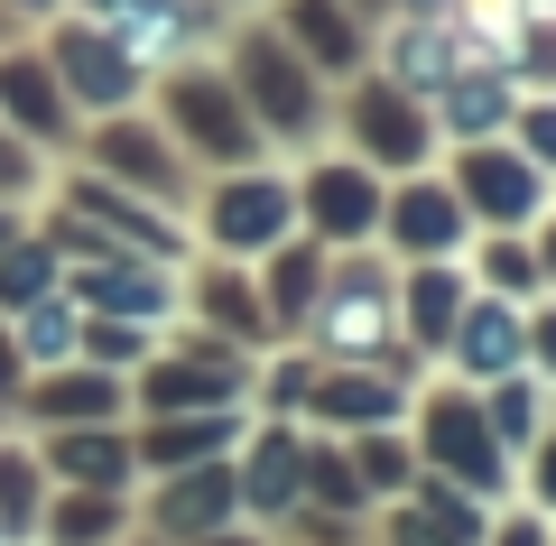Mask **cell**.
<instances>
[{
  "instance_id": "21",
  "label": "cell",
  "mask_w": 556,
  "mask_h": 546,
  "mask_svg": "<svg viewBox=\"0 0 556 546\" xmlns=\"http://www.w3.org/2000/svg\"><path fill=\"white\" fill-rule=\"evenodd\" d=\"M112 380H102V371H75V380H56V390H38V408L47 417H84V427H93V417H112Z\"/></svg>"
},
{
  "instance_id": "42",
  "label": "cell",
  "mask_w": 556,
  "mask_h": 546,
  "mask_svg": "<svg viewBox=\"0 0 556 546\" xmlns=\"http://www.w3.org/2000/svg\"><path fill=\"white\" fill-rule=\"evenodd\" d=\"M28 10H47V0H28Z\"/></svg>"
},
{
  "instance_id": "39",
  "label": "cell",
  "mask_w": 556,
  "mask_h": 546,
  "mask_svg": "<svg viewBox=\"0 0 556 546\" xmlns=\"http://www.w3.org/2000/svg\"><path fill=\"white\" fill-rule=\"evenodd\" d=\"M10 380H20V343H10V333H0V390H10Z\"/></svg>"
},
{
  "instance_id": "37",
  "label": "cell",
  "mask_w": 556,
  "mask_h": 546,
  "mask_svg": "<svg viewBox=\"0 0 556 546\" xmlns=\"http://www.w3.org/2000/svg\"><path fill=\"white\" fill-rule=\"evenodd\" d=\"M529 491H538V500L556 509V435H547V454H538V482H529Z\"/></svg>"
},
{
  "instance_id": "8",
  "label": "cell",
  "mask_w": 556,
  "mask_h": 546,
  "mask_svg": "<svg viewBox=\"0 0 556 546\" xmlns=\"http://www.w3.org/2000/svg\"><path fill=\"white\" fill-rule=\"evenodd\" d=\"M306 214H316V232L353 241V232L380 223V186L362 167H316V176H306Z\"/></svg>"
},
{
  "instance_id": "1",
  "label": "cell",
  "mask_w": 556,
  "mask_h": 546,
  "mask_svg": "<svg viewBox=\"0 0 556 546\" xmlns=\"http://www.w3.org/2000/svg\"><path fill=\"white\" fill-rule=\"evenodd\" d=\"M427 454H437L445 472H464V491H501L510 482L501 435H492V417H482L473 398H437V408H427Z\"/></svg>"
},
{
  "instance_id": "23",
  "label": "cell",
  "mask_w": 556,
  "mask_h": 546,
  "mask_svg": "<svg viewBox=\"0 0 556 546\" xmlns=\"http://www.w3.org/2000/svg\"><path fill=\"white\" fill-rule=\"evenodd\" d=\"M102 157H112L130 186H167V176H177V167H167V149H149L139 130H102Z\"/></svg>"
},
{
  "instance_id": "9",
  "label": "cell",
  "mask_w": 556,
  "mask_h": 546,
  "mask_svg": "<svg viewBox=\"0 0 556 546\" xmlns=\"http://www.w3.org/2000/svg\"><path fill=\"white\" fill-rule=\"evenodd\" d=\"M232 500H241L232 464H204V472H186V482L159 491V528H167V537H195V528H214Z\"/></svg>"
},
{
  "instance_id": "18",
  "label": "cell",
  "mask_w": 556,
  "mask_h": 546,
  "mask_svg": "<svg viewBox=\"0 0 556 546\" xmlns=\"http://www.w3.org/2000/svg\"><path fill=\"white\" fill-rule=\"evenodd\" d=\"M288 28H298V47H316L325 65H353V56H362V38L343 28L334 0H298V10H288Z\"/></svg>"
},
{
  "instance_id": "6",
  "label": "cell",
  "mask_w": 556,
  "mask_h": 546,
  "mask_svg": "<svg viewBox=\"0 0 556 546\" xmlns=\"http://www.w3.org/2000/svg\"><path fill=\"white\" fill-rule=\"evenodd\" d=\"M464 195H473L492 223H529L538 214V167L510 157V149H482V157H464Z\"/></svg>"
},
{
  "instance_id": "30",
  "label": "cell",
  "mask_w": 556,
  "mask_h": 546,
  "mask_svg": "<svg viewBox=\"0 0 556 546\" xmlns=\"http://www.w3.org/2000/svg\"><path fill=\"white\" fill-rule=\"evenodd\" d=\"M501 112H510V93H501V84H455V130H492Z\"/></svg>"
},
{
  "instance_id": "19",
  "label": "cell",
  "mask_w": 556,
  "mask_h": 546,
  "mask_svg": "<svg viewBox=\"0 0 556 546\" xmlns=\"http://www.w3.org/2000/svg\"><path fill=\"white\" fill-rule=\"evenodd\" d=\"M214 445H232V417H195V427H159V435H149V464H159V472H186L195 454H214Z\"/></svg>"
},
{
  "instance_id": "25",
  "label": "cell",
  "mask_w": 556,
  "mask_h": 546,
  "mask_svg": "<svg viewBox=\"0 0 556 546\" xmlns=\"http://www.w3.org/2000/svg\"><path fill=\"white\" fill-rule=\"evenodd\" d=\"M47 528H56V546H112V491H93V500H65Z\"/></svg>"
},
{
  "instance_id": "11",
  "label": "cell",
  "mask_w": 556,
  "mask_h": 546,
  "mask_svg": "<svg viewBox=\"0 0 556 546\" xmlns=\"http://www.w3.org/2000/svg\"><path fill=\"white\" fill-rule=\"evenodd\" d=\"M353 130H362V149H380L390 167H417V149H427V120H417L399 93H362Z\"/></svg>"
},
{
  "instance_id": "3",
  "label": "cell",
  "mask_w": 556,
  "mask_h": 546,
  "mask_svg": "<svg viewBox=\"0 0 556 546\" xmlns=\"http://www.w3.org/2000/svg\"><path fill=\"white\" fill-rule=\"evenodd\" d=\"M167 112H177L186 139H195V149H214V157H241V149H251V112H241L214 75H186L177 93H167Z\"/></svg>"
},
{
  "instance_id": "34",
  "label": "cell",
  "mask_w": 556,
  "mask_h": 546,
  "mask_svg": "<svg viewBox=\"0 0 556 546\" xmlns=\"http://www.w3.org/2000/svg\"><path fill=\"white\" fill-rule=\"evenodd\" d=\"M519 139H529V157H538V167H556V102H538V112L519 120Z\"/></svg>"
},
{
  "instance_id": "2",
  "label": "cell",
  "mask_w": 556,
  "mask_h": 546,
  "mask_svg": "<svg viewBox=\"0 0 556 546\" xmlns=\"http://www.w3.org/2000/svg\"><path fill=\"white\" fill-rule=\"evenodd\" d=\"M214 232H223V251H269V241L288 232V186H278V176L223 186L214 195Z\"/></svg>"
},
{
  "instance_id": "17",
  "label": "cell",
  "mask_w": 556,
  "mask_h": 546,
  "mask_svg": "<svg viewBox=\"0 0 556 546\" xmlns=\"http://www.w3.org/2000/svg\"><path fill=\"white\" fill-rule=\"evenodd\" d=\"M75 214H93V223H112L130 251H177V232L167 223H149L139 204H121V195H102V186H75Z\"/></svg>"
},
{
  "instance_id": "15",
  "label": "cell",
  "mask_w": 556,
  "mask_h": 546,
  "mask_svg": "<svg viewBox=\"0 0 556 546\" xmlns=\"http://www.w3.org/2000/svg\"><path fill=\"white\" fill-rule=\"evenodd\" d=\"M0 120H28V130H65V102L47 65H0Z\"/></svg>"
},
{
  "instance_id": "31",
  "label": "cell",
  "mask_w": 556,
  "mask_h": 546,
  "mask_svg": "<svg viewBox=\"0 0 556 546\" xmlns=\"http://www.w3.org/2000/svg\"><path fill=\"white\" fill-rule=\"evenodd\" d=\"M28 500H38V472H28V454H0V519L20 528Z\"/></svg>"
},
{
  "instance_id": "40",
  "label": "cell",
  "mask_w": 556,
  "mask_h": 546,
  "mask_svg": "<svg viewBox=\"0 0 556 546\" xmlns=\"http://www.w3.org/2000/svg\"><path fill=\"white\" fill-rule=\"evenodd\" d=\"M538 352H547V371H556V315H547V325H538Z\"/></svg>"
},
{
  "instance_id": "12",
  "label": "cell",
  "mask_w": 556,
  "mask_h": 546,
  "mask_svg": "<svg viewBox=\"0 0 556 546\" xmlns=\"http://www.w3.org/2000/svg\"><path fill=\"white\" fill-rule=\"evenodd\" d=\"M84 306H112V315H130V325H159L167 315V278H149V269H84Z\"/></svg>"
},
{
  "instance_id": "20",
  "label": "cell",
  "mask_w": 556,
  "mask_h": 546,
  "mask_svg": "<svg viewBox=\"0 0 556 546\" xmlns=\"http://www.w3.org/2000/svg\"><path fill=\"white\" fill-rule=\"evenodd\" d=\"M538 427H547V390H538V380H501L492 435H501V445H519V435H538Z\"/></svg>"
},
{
  "instance_id": "32",
  "label": "cell",
  "mask_w": 556,
  "mask_h": 546,
  "mask_svg": "<svg viewBox=\"0 0 556 546\" xmlns=\"http://www.w3.org/2000/svg\"><path fill=\"white\" fill-rule=\"evenodd\" d=\"M65 343H75V315L38 296V306H28V352H65Z\"/></svg>"
},
{
  "instance_id": "22",
  "label": "cell",
  "mask_w": 556,
  "mask_h": 546,
  "mask_svg": "<svg viewBox=\"0 0 556 546\" xmlns=\"http://www.w3.org/2000/svg\"><path fill=\"white\" fill-rule=\"evenodd\" d=\"M204 315H214L223 333H269V306H260L241 278H204Z\"/></svg>"
},
{
  "instance_id": "27",
  "label": "cell",
  "mask_w": 556,
  "mask_h": 546,
  "mask_svg": "<svg viewBox=\"0 0 556 546\" xmlns=\"http://www.w3.org/2000/svg\"><path fill=\"white\" fill-rule=\"evenodd\" d=\"M47 269H56L47 251H10V259H0V306H38V296H47Z\"/></svg>"
},
{
  "instance_id": "28",
  "label": "cell",
  "mask_w": 556,
  "mask_h": 546,
  "mask_svg": "<svg viewBox=\"0 0 556 546\" xmlns=\"http://www.w3.org/2000/svg\"><path fill=\"white\" fill-rule=\"evenodd\" d=\"M316 296V251H288L278 259V288H269V315H298Z\"/></svg>"
},
{
  "instance_id": "10",
  "label": "cell",
  "mask_w": 556,
  "mask_h": 546,
  "mask_svg": "<svg viewBox=\"0 0 556 546\" xmlns=\"http://www.w3.org/2000/svg\"><path fill=\"white\" fill-rule=\"evenodd\" d=\"M390 223H399V241H408L417 259H437V251H455V232H464V204L445 195V186H408Z\"/></svg>"
},
{
  "instance_id": "29",
  "label": "cell",
  "mask_w": 556,
  "mask_h": 546,
  "mask_svg": "<svg viewBox=\"0 0 556 546\" xmlns=\"http://www.w3.org/2000/svg\"><path fill=\"white\" fill-rule=\"evenodd\" d=\"M353 464H362V482H371V491H399V482H408V464H417V454H408V445H390V435H371V445H362Z\"/></svg>"
},
{
  "instance_id": "35",
  "label": "cell",
  "mask_w": 556,
  "mask_h": 546,
  "mask_svg": "<svg viewBox=\"0 0 556 546\" xmlns=\"http://www.w3.org/2000/svg\"><path fill=\"white\" fill-rule=\"evenodd\" d=\"M492 278L501 288H538V259L529 251H492Z\"/></svg>"
},
{
  "instance_id": "38",
  "label": "cell",
  "mask_w": 556,
  "mask_h": 546,
  "mask_svg": "<svg viewBox=\"0 0 556 546\" xmlns=\"http://www.w3.org/2000/svg\"><path fill=\"white\" fill-rule=\"evenodd\" d=\"M501 546H547V528H538V519H510V528H501Z\"/></svg>"
},
{
  "instance_id": "4",
  "label": "cell",
  "mask_w": 556,
  "mask_h": 546,
  "mask_svg": "<svg viewBox=\"0 0 556 546\" xmlns=\"http://www.w3.org/2000/svg\"><path fill=\"white\" fill-rule=\"evenodd\" d=\"M56 65H65V84H75L84 102H93V112H112V102H130V84H139V65H130V47L121 38H65L56 47Z\"/></svg>"
},
{
  "instance_id": "16",
  "label": "cell",
  "mask_w": 556,
  "mask_h": 546,
  "mask_svg": "<svg viewBox=\"0 0 556 546\" xmlns=\"http://www.w3.org/2000/svg\"><path fill=\"white\" fill-rule=\"evenodd\" d=\"M306 398H316V408L325 417H343V427H390V417H399V390H380V380H325V390H306Z\"/></svg>"
},
{
  "instance_id": "13",
  "label": "cell",
  "mask_w": 556,
  "mask_h": 546,
  "mask_svg": "<svg viewBox=\"0 0 556 546\" xmlns=\"http://www.w3.org/2000/svg\"><path fill=\"white\" fill-rule=\"evenodd\" d=\"M298 482H306V454H298V435H260L251 472H241V500H251V509H278V500H298Z\"/></svg>"
},
{
  "instance_id": "14",
  "label": "cell",
  "mask_w": 556,
  "mask_h": 546,
  "mask_svg": "<svg viewBox=\"0 0 556 546\" xmlns=\"http://www.w3.org/2000/svg\"><path fill=\"white\" fill-rule=\"evenodd\" d=\"M56 472H65V482H93V491H121V472H130V445H121V435H102V427L56 435Z\"/></svg>"
},
{
  "instance_id": "36",
  "label": "cell",
  "mask_w": 556,
  "mask_h": 546,
  "mask_svg": "<svg viewBox=\"0 0 556 546\" xmlns=\"http://www.w3.org/2000/svg\"><path fill=\"white\" fill-rule=\"evenodd\" d=\"M28 186V157H20V139H0V195H20Z\"/></svg>"
},
{
  "instance_id": "33",
  "label": "cell",
  "mask_w": 556,
  "mask_h": 546,
  "mask_svg": "<svg viewBox=\"0 0 556 546\" xmlns=\"http://www.w3.org/2000/svg\"><path fill=\"white\" fill-rule=\"evenodd\" d=\"M390 546H473L464 537V528H445V519H427V509H417V519H399V537Z\"/></svg>"
},
{
  "instance_id": "7",
  "label": "cell",
  "mask_w": 556,
  "mask_h": 546,
  "mask_svg": "<svg viewBox=\"0 0 556 546\" xmlns=\"http://www.w3.org/2000/svg\"><path fill=\"white\" fill-rule=\"evenodd\" d=\"M445 343H455L464 371H492V380H501L519 352H529V315H510V306H464Z\"/></svg>"
},
{
  "instance_id": "24",
  "label": "cell",
  "mask_w": 556,
  "mask_h": 546,
  "mask_svg": "<svg viewBox=\"0 0 556 546\" xmlns=\"http://www.w3.org/2000/svg\"><path fill=\"white\" fill-rule=\"evenodd\" d=\"M149 408H223V371H149Z\"/></svg>"
},
{
  "instance_id": "26",
  "label": "cell",
  "mask_w": 556,
  "mask_h": 546,
  "mask_svg": "<svg viewBox=\"0 0 556 546\" xmlns=\"http://www.w3.org/2000/svg\"><path fill=\"white\" fill-rule=\"evenodd\" d=\"M455 315H464V288L445 269H427L417 278V333H427V343H445V333H455Z\"/></svg>"
},
{
  "instance_id": "41",
  "label": "cell",
  "mask_w": 556,
  "mask_h": 546,
  "mask_svg": "<svg viewBox=\"0 0 556 546\" xmlns=\"http://www.w3.org/2000/svg\"><path fill=\"white\" fill-rule=\"evenodd\" d=\"M538 269H547V278H556V223H547V251H538Z\"/></svg>"
},
{
  "instance_id": "5",
  "label": "cell",
  "mask_w": 556,
  "mask_h": 546,
  "mask_svg": "<svg viewBox=\"0 0 556 546\" xmlns=\"http://www.w3.org/2000/svg\"><path fill=\"white\" fill-rule=\"evenodd\" d=\"M241 75H251V93H260V112H269L278 130H306V120H316V84H306L298 65L278 56L269 38H241Z\"/></svg>"
}]
</instances>
